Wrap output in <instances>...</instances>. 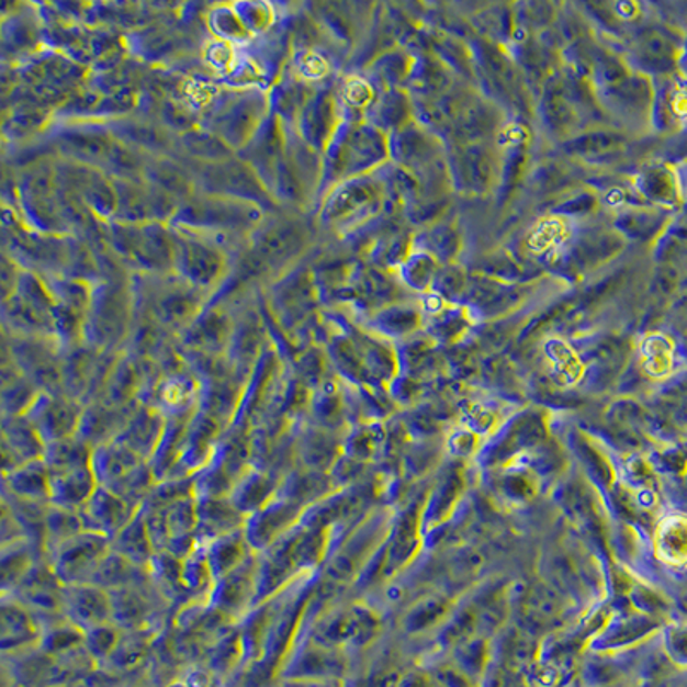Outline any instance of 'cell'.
Masks as SVG:
<instances>
[{
  "mask_svg": "<svg viewBox=\"0 0 687 687\" xmlns=\"http://www.w3.org/2000/svg\"><path fill=\"white\" fill-rule=\"evenodd\" d=\"M2 492L23 500L50 504V476L44 459L29 462L12 473L4 474Z\"/></svg>",
  "mask_w": 687,
  "mask_h": 687,
  "instance_id": "21",
  "label": "cell"
},
{
  "mask_svg": "<svg viewBox=\"0 0 687 687\" xmlns=\"http://www.w3.org/2000/svg\"><path fill=\"white\" fill-rule=\"evenodd\" d=\"M145 462L148 461L119 440L95 447L91 452V470L95 474L97 483L105 488H111L115 483L126 478L127 474L133 473Z\"/></svg>",
  "mask_w": 687,
  "mask_h": 687,
  "instance_id": "19",
  "label": "cell"
},
{
  "mask_svg": "<svg viewBox=\"0 0 687 687\" xmlns=\"http://www.w3.org/2000/svg\"><path fill=\"white\" fill-rule=\"evenodd\" d=\"M85 526L81 516L76 510L63 507L48 506L44 522V549L47 553L59 547L64 541L71 540L76 534L83 533Z\"/></svg>",
  "mask_w": 687,
  "mask_h": 687,
  "instance_id": "28",
  "label": "cell"
},
{
  "mask_svg": "<svg viewBox=\"0 0 687 687\" xmlns=\"http://www.w3.org/2000/svg\"><path fill=\"white\" fill-rule=\"evenodd\" d=\"M281 482V476L251 466L243 474L241 478L237 480L233 492H230L229 500L243 516L248 518L251 514L263 509L270 500L277 497Z\"/></svg>",
  "mask_w": 687,
  "mask_h": 687,
  "instance_id": "18",
  "label": "cell"
},
{
  "mask_svg": "<svg viewBox=\"0 0 687 687\" xmlns=\"http://www.w3.org/2000/svg\"><path fill=\"white\" fill-rule=\"evenodd\" d=\"M44 550L35 545L29 538L12 541L2 545L0 570H2V595L11 592L14 586L32 571L36 562L44 561ZM47 561V559H45Z\"/></svg>",
  "mask_w": 687,
  "mask_h": 687,
  "instance_id": "24",
  "label": "cell"
},
{
  "mask_svg": "<svg viewBox=\"0 0 687 687\" xmlns=\"http://www.w3.org/2000/svg\"><path fill=\"white\" fill-rule=\"evenodd\" d=\"M196 547L209 545L210 541L243 530L248 519L233 506L229 497L196 498Z\"/></svg>",
  "mask_w": 687,
  "mask_h": 687,
  "instance_id": "15",
  "label": "cell"
},
{
  "mask_svg": "<svg viewBox=\"0 0 687 687\" xmlns=\"http://www.w3.org/2000/svg\"><path fill=\"white\" fill-rule=\"evenodd\" d=\"M339 431L316 427L308 419L296 423V468L330 473L340 458Z\"/></svg>",
  "mask_w": 687,
  "mask_h": 687,
  "instance_id": "11",
  "label": "cell"
},
{
  "mask_svg": "<svg viewBox=\"0 0 687 687\" xmlns=\"http://www.w3.org/2000/svg\"><path fill=\"white\" fill-rule=\"evenodd\" d=\"M379 628V620L364 607H328L308 629L309 638L318 646H334L344 641L361 638L364 632ZM305 632V637H306Z\"/></svg>",
  "mask_w": 687,
  "mask_h": 687,
  "instance_id": "8",
  "label": "cell"
},
{
  "mask_svg": "<svg viewBox=\"0 0 687 687\" xmlns=\"http://www.w3.org/2000/svg\"><path fill=\"white\" fill-rule=\"evenodd\" d=\"M112 550L119 555H123L133 564L148 567L155 555L154 545H151L150 534H148L147 521L142 509L133 516L129 522L124 526L111 540Z\"/></svg>",
  "mask_w": 687,
  "mask_h": 687,
  "instance_id": "26",
  "label": "cell"
},
{
  "mask_svg": "<svg viewBox=\"0 0 687 687\" xmlns=\"http://www.w3.org/2000/svg\"><path fill=\"white\" fill-rule=\"evenodd\" d=\"M112 607V624L123 632L151 631L167 628L169 604L158 593L151 579L143 585L109 592Z\"/></svg>",
  "mask_w": 687,
  "mask_h": 687,
  "instance_id": "1",
  "label": "cell"
},
{
  "mask_svg": "<svg viewBox=\"0 0 687 687\" xmlns=\"http://www.w3.org/2000/svg\"><path fill=\"white\" fill-rule=\"evenodd\" d=\"M136 406L114 407L102 403V401L88 404L83 407V415H81V423H79L76 437L83 440L91 449L112 442L124 430L127 419Z\"/></svg>",
  "mask_w": 687,
  "mask_h": 687,
  "instance_id": "14",
  "label": "cell"
},
{
  "mask_svg": "<svg viewBox=\"0 0 687 687\" xmlns=\"http://www.w3.org/2000/svg\"><path fill=\"white\" fill-rule=\"evenodd\" d=\"M258 553L254 552L226 576L214 581L209 593V604L226 613L234 622H239L254 609L257 597Z\"/></svg>",
  "mask_w": 687,
  "mask_h": 687,
  "instance_id": "5",
  "label": "cell"
},
{
  "mask_svg": "<svg viewBox=\"0 0 687 687\" xmlns=\"http://www.w3.org/2000/svg\"><path fill=\"white\" fill-rule=\"evenodd\" d=\"M191 416H187V418H167L162 440L158 443L157 451L150 459V468L157 482H162V480L169 478L170 474L174 473L176 466H178L179 454H181L182 437H184Z\"/></svg>",
  "mask_w": 687,
  "mask_h": 687,
  "instance_id": "27",
  "label": "cell"
},
{
  "mask_svg": "<svg viewBox=\"0 0 687 687\" xmlns=\"http://www.w3.org/2000/svg\"><path fill=\"white\" fill-rule=\"evenodd\" d=\"M333 486L336 485H334L328 473H316V471L294 468L291 473L285 474L282 478L279 495L306 509V507L313 506L315 502L333 494Z\"/></svg>",
  "mask_w": 687,
  "mask_h": 687,
  "instance_id": "22",
  "label": "cell"
},
{
  "mask_svg": "<svg viewBox=\"0 0 687 687\" xmlns=\"http://www.w3.org/2000/svg\"><path fill=\"white\" fill-rule=\"evenodd\" d=\"M63 616L83 632L112 622L109 592L90 583L64 586Z\"/></svg>",
  "mask_w": 687,
  "mask_h": 687,
  "instance_id": "10",
  "label": "cell"
},
{
  "mask_svg": "<svg viewBox=\"0 0 687 687\" xmlns=\"http://www.w3.org/2000/svg\"><path fill=\"white\" fill-rule=\"evenodd\" d=\"M297 245V233L291 227H279L267 236L266 239V255L269 257H285L289 251L293 249V246Z\"/></svg>",
  "mask_w": 687,
  "mask_h": 687,
  "instance_id": "36",
  "label": "cell"
},
{
  "mask_svg": "<svg viewBox=\"0 0 687 687\" xmlns=\"http://www.w3.org/2000/svg\"><path fill=\"white\" fill-rule=\"evenodd\" d=\"M174 164H160L155 167L154 178L157 181L160 191L164 193L172 194V191H187L190 188L187 176L178 167H172Z\"/></svg>",
  "mask_w": 687,
  "mask_h": 687,
  "instance_id": "35",
  "label": "cell"
},
{
  "mask_svg": "<svg viewBox=\"0 0 687 687\" xmlns=\"http://www.w3.org/2000/svg\"><path fill=\"white\" fill-rule=\"evenodd\" d=\"M11 356L21 375L35 383L40 391L64 394L63 360L44 340L30 337L12 340Z\"/></svg>",
  "mask_w": 687,
  "mask_h": 687,
  "instance_id": "6",
  "label": "cell"
},
{
  "mask_svg": "<svg viewBox=\"0 0 687 687\" xmlns=\"http://www.w3.org/2000/svg\"><path fill=\"white\" fill-rule=\"evenodd\" d=\"M644 191L660 203H672L679 193L677 178L667 169H653L644 176Z\"/></svg>",
  "mask_w": 687,
  "mask_h": 687,
  "instance_id": "33",
  "label": "cell"
},
{
  "mask_svg": "<svg viewBox=\"0 0 687 687\" xmlns=\"http://www.w3.org/2000/svg\"><path fill=\"white\" fill-rule=\"evenodd\" d=\"M202 549L205 550L206 564L214 581L236 570L237 565H241L254 553V549L246 540L245 530H237L210 541L209 545Z\"/></svg>",
  "mask_w": 687,
  "mask_h": 687,
  "instance_id": "23",
  "label": "cell"
},
{
  "mask_svg": "<svg viewBox=\"0 0 687 687\" xmlns=\"http://www.w3.org/2000/svg\"><path fill=\"white\" fill-rule=\"evenodd\" d=\"M45 442L24 415L2 416V462L4 474L32 461L44 459Z\"/></svg>",
  "mask_w": 687,
  "mask_h": 687,
  "instance_id": "13",
  "label": "cell"
},
{
  "mask_svg": "<svg viewBox=\"0 0 687 687\" xmlns=\"http://www.w3.org/2000/svg\"><path fill=\"white\" fill-rule=\"evenodd\" d=\"M303 513H305L303 507L277 494V497L270 500L263 509L251 514L246 519L243 530H245L249 547L254 549V552L266 550L267 547L272 545L273 541L284 537L289 530H293Z\"/></svg>",
  "mask_w": 687,
  "mask_h": 687,
  "instance_id": "9",
  "label": "cell"
},
{
  "mask_svg": "<svg viewBox=\"0 0 687 687\" xmlns=\"http://www.w3.org/2000/svg\"><path fill=\"white\" fill-rule=\"evenodd\" d=\"M83 407V404H79L66 394L42 392L24 416L38 431L45 446H48V443L76 437Z\"/></svg>",
  "mask_w": 687,
  "mask_h": 687,
  "instance_id": "4",
  "label": "cell"
},
{
  "mask_svg": "<svg viewBox=\"0 0 687 687\" xmlns=\"http://www.w3.org/2000/svg\"><path fill=\"white\" fill-rule=\"evenodd\" d=\"M148 581H150L148 567L133 564L123 555L111 550L91 576L90 585L99 586L105 592H112V589L126 588V586L143 585Z\"/></svg>",
  "mask_w": 687,
  "mask_h": 687,
  "instance_id": "25",
  "label": "cell"
},
{
  "mask_svg": "<svg viewBox=\"0 0 687 687\" xmlns=\"http://www.w3.org/2000/svg\"><path fill=\"white\" fill-rule=\"evenodd\" d=\"M166 425L167 418L162 413L147 404L139 403L131 413L126 427L115 440L123 442L124 446L129 447L131 451H135L145 461L150 462L158 443L162 440Z\"/></svg>",
  "mask_w": 687,
  "mask_h": 687,
  "instance_id": "16",
  "label": "cell"
},
{
  "mask_svg": "<svg viewBox=\"0 0 687 687\" xmlns=\"http://www.w3.org/2000/svg\"><path fill=\"white\" fill-rule=\"evenodd\" d=\"M63 583L44 559L36 562L32 571L2 597L20 601L38 617L40 624H45L48 620L63 617Z\"/></svg>",
  "mask_w": 687,
  "mask_h": 687,
  "instance_id": "3",
  "label": "cell"
},
{
  "mask_svg": "<svg viewBox=\"0 0 687 687\" xmlns=\"http://www.w3.org/2000/svg\"><path fill=\"white\" fill-rule=\"evenodd\" d=\"M123 637V631L117 626L108 622L99 628L85 632V649L95 656H108L114 652L119 640Z\"/></svg>",
  "mask_w": 687,
  "mask_h": 687,
  "instance_id": "34",
  "label": "cell"
},
{
  "mask_svg": "<svg viewBox=\"0 0 687 687\" xmlns=\"http://www.w3.org/2000/svg\"><path fill=\"white\" fill-rule=\"evenodd\" d=\"M558 616V601L552 593L545 588L531 589L525 598V617L534 624H549L553 617Z\"/></svg>",
  "mask_w": 687,
  "mask_h": 687,
  "instance_id": "32",
  "label": "cell"
},
{
  "mask_svg": "<svg viewBox=\"0 0 687 687\" xmlns=\"http://www.w3.org/2000/svg\"><path fill=\"white\" fill-rule=\"evenodd\" d=\"M91 452L93 449L78 437L48 443L45 446V466L48 471L91 466Z\"/></svg>",
  "mask_w": 687,
  "mask_h": 687,
  "instance_id": "29",
  "label": "cell"
},
{
  "mask_svg": "<svg viewBox=\"0 0 687 687\" xmlns=\"http://www.w3.org/2000/svg\"><path fill=\"white\" fill-rule=\"evenodd\" d=\"M136 513H138L136 507L127 504L105 486L99 485L95 494L91 495L90 500L79 510V516L83 521L85 531L102 534L112 540Z\"/></svg>",
  "mask_w": 687,
  "mask_h": 687,
  "instance_id": "12",
  "label": "cell"
},
{
  "mask_svg": "<svg viewBox=\"0 0 687 687\" xmlns=\"http://www.w3.org/2000/svg\"><path fill=\"white\" fill-rule=\"evenodd\" d=\"M40 394L42 391L36 387L35 383L21 375V372L14 373L11 379H4L2 413L4 416L24 415Z\"/></svg>",
  "mask_w": 687,
  "mask_h": 687,
  "instance_id": "30",
  "label": "cell"
},
{
  "mask_svg": "<svg viewBox=\"0 0 687 687\" xmlns=\"http://www.w3.org/2000/svg\"><path fill=\"white\" fill-rule=\"evenodd\" d=\"M0 628H2V646L4 649H20L30 644H40L44 629L38 617L26 609L20 601L11 597H2L0 607Z\"/></svg>",
  "mask_w": 687,
  "mask_h": 687,
  "instance_id": "20",
  "label": "cell"
},
{
  "mask_svg": "<svg viewBox=\"0 0 687 687\" xmlns=\"http://www.w3.org/2000/svg\"><path fill=\"white\" fill-rule=\"evenodd\" d=\"M48 476H50L52 506L76 510V513L81 510V507L99 488L91 466L48 471Z\"/></svg>",
  "mask_w": 687,
  "mask_h": 687,
  "instance_id": "17",
  "label": "cell"
},
{
  "mask_svg": "<svg viewBox=\"0 0 687 687\" xmlns=\"http://www.w3.org/2000/svg\"><path fill=\"white\" fill-rule=\"evenodd\" d=\"M182 266L187 269L188 277L196 281L209 282L221 270V258L215 257L209 246L188 243L182 249Z\"/></svg>",
  "mask_w": 687,
  "mask_h": 687,
  "instance_id": "31",
  "label": "cell"
},
{
  "mask_svg": "<svg viewBox=\"0 0 687 687\" xmlns=\"http://www.w3.org/2000/svg\"><path fill=\"white\" fill-rule=\"evenodd\" d=\"M111 550L108 537L83 531L48 552L47 562L64 586L83 585Z\"/></svg>",
  "mask_w": 687,
  "mask_h": 687,
  "instance_id": "2",
  "label": "cell"
},
{
  "mask_svg": "<svg viewBox=\"0 0 687 687\" xmlns=\"http://www.w3.org/2000/svg\"><path fill=\"white\" fill-rule=\"evenodd\" d=\"M224 431L226 427L217 419L210 418L202 412L194 413L182 437L178 466L169 478H182V476H193L200 473L214 455Z\"/></svg>",
  "mask_w": 687,
  "mask_h": 687,
  "instance_id": "7",
  "label": "cell"
},
{
  "mask_svg": "<svg viewBox=\"0 0 687 687\" xmlns=\"http://www.w3.org/2000/svg\"><path fill=\"white\" fill-rule=\"evenodd\" d=\"M126 135L129 136L131 142L138 143V145H147V147H154L158 138H155V131L151 127H147V124H131L127 127Z\"/></svg>",
  "mask_w": 687,
  "mask_h": 687,
  "instance_id": "37",
  "label": "cell"
}]
</instances>
